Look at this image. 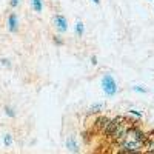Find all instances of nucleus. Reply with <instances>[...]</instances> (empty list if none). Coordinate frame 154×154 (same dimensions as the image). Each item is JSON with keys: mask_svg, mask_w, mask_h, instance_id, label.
<instances>
[{"mask_svg": "<svg viewBox=\"0 0 154 154\" xmlns=\"http://www.w3.org/2000/svg\"><path fill=\"white\" fill-rule=\"evenodd\" d=\"M99 2L100 0H93V3H96V5H99Z\"/></svg>", "mask_w": 154, "mask_h": 154, "instance_id": "nucleus-15", "label": "nucleus"}, {"mask_svg": "<svg viewBox=\"0 0 154 154\" xmlns=\"http://www.w3.org/2000/svg\"><path fill=\"white\" fill-rule=\"evenodd\" d=\"M3 143H5V146H11L12 145V136L11 134H5L3 136Z\"/></svg>", "mask_w": 154, "mask_h": 154, "instance_id": "nucleus-8", "label": "nucleus"}, {"mask_svg": "<svg viewBox=\"0 0 154 154\" xmlns=\"http://www.w3.org/2000/svg\"><path fill=\"white\" fill-rule=\"evenodd\" d=\"M91 63H93V65H97V59H96V56H91Z\"/></svg>", "mask_w": 154, "mask_h": 154, "instance_id": "nucleus-13", "label": "nucleus"}, {"mask_svg": "<svg viewBox=\"0 0 154 154\" xmlns=\"http://www.w3.org/2000/svg\"><path fill=\"white\" fill-rule=\"evenodd\" d=\"M102 106H103V103H100V102H99V103H94L91 108H89V111H91V112H96V111H99Z\"/></svg>", "mask_w": 154, "mask_h": 154, "instance_id": "nucleus-9", "label": "nucleus"}, {"mask_svg": "<svg viewBox=\"0 0 154 154\" xmlns=\"http://www.w3.org/2000/svg\"><path fill=\"white\" fill-rule=\"evenodd\" d=\"M83 29H85L83 23L82 22H77V25H75V34L79 35V37H82L83 35Z\"/></svg>", "mask_w": 154, "mask_h": 154, "instance_id": "nucleus-6", "label": "nucleus"}, {"mask_svg": "<svg viewBox=\"0 0 154 154\" xmlns=\"http://www.w3.org/2000/svg\"><path fill=\"white\" fill-rule=\"evenodd\" d=\"M5 114L8 116V117H16V111H14V108H11V106H5Z\"/></svg>", "mask_w": 154, "mask_h": 154, "instance_id": "nucleus-7", "label": "nucleus"}, {"mask_svg": "<svg viewBox=\"0 0 154 154\" xmlns=\"http://www.w3.org/2000/svg\"><path fill=\"white\" fill-rule=\"evenodd\" d=\"M134 91H139V93H146V89L142 88V86H134Z\"/></svg>", "mask_w": 154, "mask_h": 154, "instance_id": "nucleus-12", "label": "nucleus"}, {"mask_svg": "<svg viewBox=\"0 0 154 154\" xmlns=\"http://www.w3.org/2000/svg\"><path fill=\"white\" fill-rule=\"evenodd\" d=\"M0 62H2V65H3V66H6V68H11V62H9V59H2Z\"/></svg>", "mask_w": 154, "mask_h": 154, "instance_id": "nucleus-10", "label": "nucleus"}, {"mask_svg": "<svg viewBox=\"0 0 154 154\" xmlns=\"http://www.w3.org/2000/svg\"><path fill=\"white\" fill-rule=\"evenodd\" d=\"M66 148H68L69 152H77V151H79V148H77V143H75V140H74L72 136H69V137L66 139Z\"/></svg>", "mask_w": 154, "mask_h": 154, "instance_id": "nucleus-4", "label": "nucleus"}, {"mask_svg": "<svg viewBox=\"0 0 154 154\" xmlns=\"http://www.w3.org/2000/svg\"><path fill=\"white\" fill-rule=\"evenodd\" d=\"M54 25H56V29L59 31V32H65L66 29H68V22H66V19L63 17V16H56L54 17Z\"/></svg>", "mask_w": 154, "mask_h": 154, "instance_id": "nucleus-2", "label": "nucleus"}, {"mask_svg": "<svg viewBox=\"0 0 154 154\" xmlns=\"http://www.w3.org/2000/svg\"><path fill=\"white\" fill-rule=\"evenodd\" d=\"M32 8L35 12H42L43 5H42V0H32Z\"/></svg>", "mask_w": 154, "mask_h": 154, "instance_id": "nucleus-5", "label": "nucleus"}, {"mask_svg": "<svg viewBox=\"0 0 154 154\" xmlns=\"http://www.w3.org/2000/svg\"><path fill=\"white\" fill-rule=\"evenodd\" d=\"M131 112H133V114H136V116H137V117H140V116H142V114H140L139 111H136V109H131Z\"/></svg>", "mask_w": 154, "mask_h": 154, "instance_id": "nucleus-14", "label": "nucleus"}, {"mask_svg": "<svg viewBox=\"0 0 154 154\" xmlns=\"http://www.w3.org/2000/svg\"><path fill=\"white\" fill-rule=\"evenodd\" d=\"M17 28H19V19H17V14L12 12V14H9V17H8V29L11 32H16Z\"/></svg>", "mask_w": 154, "mask_h": 154, "instance_id": "nucleus-3", "label": "nucleus"}, {"mask_svg": "<svg viewBox=\"0 0 154 154\" xmlns=\"http://www.w3.org/2000/svg\"><path fill=\"white\" fill-rule=\"evenodd\" d=\"M102 89H103V93L106 97H114L116 93H117V83H116L114 77L111 74H105L102 77Z\"/></svg>", "mask_w": 154, "mask_h": 154, "instance_id": "nucleus-1", "label": "nucleus"}, {"mask_svg": "<svg viewBox=\"0 0 154 154\" xmlns=\"http://www.w3.org/2000/svg\"><path fill=\"white\" fill-rule=\"evenodd\" d=\"M19 2H20V0H11V2H9V5H11V8H17V5H19Z\"/></svg>", "mask_w": 154, "mask_h": 154, "instance_id": "nucleus-11", "label": "nucleus"}]
</instances>
